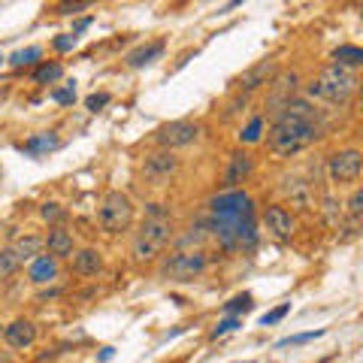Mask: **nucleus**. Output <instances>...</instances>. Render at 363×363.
<instances>
[{
  "instance_id": "f257e3e1",
  "label": "nucleus",
  "mask_w": 363,
  "mask_h": 363,
  "mask_svg": "<svg viewBox=\"0 0 363 363\" xmlns=\"http://www.w3.org/2000/svg\"><path fill=\"white\" fill-rule=\"evenodd\" d=\"M255 200L242 188L221 191L209 200V233L218 240L224 252H252L257 245V221Z\"/></svg>"
},
{
  "instance_id": "f03ea898",
  "label": "nucleus",
  "mask_w": 363,
  "mask_h": 363,
  "mask_svg": "<svg viewBox=\"0 0 363 363\" xmlns=\"http://www.w3.org/2000/svg\"><path fill=\"white\" fill-rule=\"evenodd\" d=\"M324 136V116L306 97H294L291 104L272 116L267 149L272 157H294L315 145Z\"/></svg>"
},
{
  "instance_id": "7ed1b4c3",
  "label": "nucleus",
  "mask_w": 363,
  "mask_h": 363,
  "mask_svg": "<svg viewBox=\"0 0 363 363\" xmlns=\"http://www.w3.org/2000/svg\"><path fill=\"white\" fill-rule=\"evenodd\" d=\"M357 91V76L351 70H342L336 64H327L321 73H318L309 85H306V100H324V104L333 106H345Z\"/></svg>"
},
{
  "instance_id": "20e7f679",
  "label": "nucleus",
  "mask_w": 363,
  "mask_h": 363,
  "mask_svg": "<svg viewBox=\"0 0 363 363\" xmlns=\"http://www.w3.org/2000/svg\"><path fill=\"white\" fill-rule=\"evenodd\" d=\"M169 240H173V218L169 215H145V221L133 236L130 255L136 264H149L157 255H164Z\"/></svg>"
},
{
  "instance_id": "39448f33",
  "label": "nucleus",
  "mask_w": 363,
  "mask_h": 363,
  "mask_svg": "<svg viewBox=\"0 0 363 363\" xmlns=\"http://www.w3.org/2000/svg\"><path fill=\"white\" fill-rule=\"evenodd\" d=\"M133 215H136L133 200L124 194V191H109V194L100 200L97 221H100V227H104L106 233H121V230H128V227L133 224Z\"/></svg>"
},
{
  "instance_id": "423d86ee",
  "label": "nucleus",
  "mask_w": 363,
  "mask_h": 363,
  "mask_svg": "<svg viewBox=\"0 0 363 363\" xmlns=\"http://www.w3.org/2000/svg\"><path fill=\"white\" fill-rule=\"evenodd\" d=\"M206 267H209V257H206L203 248H194V252H176L161 264V279H167V281H194L206 272Z\"/></svg>"
},
{
  "instance_id": "0eeeda50",
  "label": "nucleus",
  "mask_w": 363,
  "mask_h": 363,
  "mask_svg": "<svg viewBox=\"0 0 363 363\" xmlns=\"http://www.w3.org/2000/svg\"><path fill=\"white\" fill-rule=\"evenodd\" d=\"M360 173H363V157L357 149H339L327 157V179L336 188H357Z\"/></svg>"
},
{
  "instance_id": "6e6552de",
  "label": "nucleus",
  "mask_w": 363,
  "mask_h": 363,
  "mask_svg": "<svg viewBox=\"0 0 363 363\" xmlns=\"http://www.w3.org/2000/svg\"><path fill=\"white\" fill-rule=\"evenodd\" d=\"M200 136V124L197 121H169V124H161V128L155 130V143L161 145L164 152H173V149H182V145H191L197 143Z\"/></svg>"
},
{
  "instance_id": "1a4fd4ad",
  "label": "nucleus",
  "mask_w": 363,
  "mask_h": 363,
  "mask_svg": "<svg viewBox=\"0 0 363 363\" xmlns=\"http://www.w3.org/2000/svg\"><path fill=\"white\" fill-rule=\"evenodd\" d=\"M176 169H179V157L164 149L145 155V161H143V176L149 185H167V182L176 176Z\"/></svg>"
},
{
  "instance_id": "9d476101",
  "label": "nucleus",
  "mask_w": 363,
  "mask_h": 363,
  "mask_svg": "<svg viewBox=\"0 0 363 363\" xmlns=\"http://www.w3.org/2000/svg\"><path fill=\"white\" fill-rule=\"evenodd\" d=\"M264 224H267V233L272 236V240H279V242H291L294 233H297V218H294V212L285 209L281 203H272V206H267Z\"/></svg>"
},
{
  "instance_id": "9b49d317",
  "label": "nucleus",
  "mask_w": 363,
  "mask_h": 363,
  "mask_svg": "<svg viewBox=\"0 0 363 363\" xmlns=\"http://www.w3.org/2000/svg\"><path fill=\"white\" fill-rule=\"evenodd\" d=\"M297 82H300V76L288 70V73H281V76H272V91H269V100H267V106L272 116H279L281 109H285L291 100H294V91H297Z\"/></svg>"
},
{
  "instance_id": "f8f14e48",
  "label": "nucleus",
  "mask_w": 363,
  "mask_h": 363,
  "mask_svg": "<svg viewBox=\"0 0 363 363\" xmlns=\"http://www.w3.org/2000/svg\"><path fill=\"white\" fill-rule=\"evenodd\" d=\"M252 173H255V157L248 152H242V149H236L230 155V161H227V169H224V188L236 191Z\"/></svg>"
},
{
  "instance_id": "ddd939ff",
  "label": "nucleus",
  "mask_w": 363,
  "mask_h": 363,
  "mask_svg": "<svg viewBox=\"0 0 363 363\" xmlns=\"http://www.w3.org/2000/svg\"><path fill=\"white\" fill-rule=\"evenodd\" d=\"M276 73H279V64H276V61H269V58H267V61H257L252 70L242 73V79L236 82V88H240L242 97H248V94H252V91H257L260 85H269Z\"/></svg>"
},
{
  "instance_id": "4468645a",
  "label": "nucleus",
  "mask_w": 363,
  "mask_h": 363,
  "mask_svg": "<svg viewBox=\"0 0 363 363\" xmlns=\"http://www.w3.org/2000/svg\"><path fill=\"white\" fill-rule=\"evenodd\" d=\"M4 342L16 351H25L37 342V324L30 321V318H16L13 324L4 327Z\"/></svg>"
},
{
  "instance_id": "2eb2a0df",
  "label": "nucleus",
  "mask_w": 363,
  "mask_h": 363,
  "mask_svg": "<svg viewBox=\"0 0 363 363\" xmlns=\"http://www.w3.org/2000/svg\"><path fill=\"white\" fill-rule=\"evenodd\" d=\"M43 248H45V255H52L55 260H64V257H73L76 240H73L70 230H64V227H52L49 236L43 240Z\"/></svg>"
},
{
  "instance_id": "dca6fc26",
  "label": "nucleus",
  "mask_w": 363,
  "mask_h": 363,
  "mask_svg": "<svg viewBox=\"0 0 363 363\" xmlns=\"http://www.w3.org/2000/svg\"><path fill=\"white\" fill-rule=\"evenodd\" d=\"M73 272L76 276H82V279H94L104 272V255L97 252V248H79V252H73Z\"/></svg>"
},
{
  "instance_id": "f3484780",
  "label": "nucleus",
  "mask_w": 363,
  "mask_h": 363,
  "mask_svg": "<svg viewBox=\"0 0 363 363\" xmlns=\"http://www.w3.org/2000/svg\"><path fill=\"white\" fill-rule=\"evenodd\" d=\"M58 272H61V267L52 255H37L28 267V279L33 281V285H52V281L58 279Z\"/></svg>"
},
{
  "instance_id": "a211bd4d",
  "label": "nucleus",
  "mask_w": 363,
  "mask_h": 363,
  "mask_svg": "<svg viewBox=\"0 0 363 363\" xmlns=\"http://www.w3.org/2000/svg\"><path fill=\"white\" fill-rule=\"evenodd\" d=\"M167 52V43L164 40H149V43H143V45H136V49L128 55V67H133V70H140V67H149L155 64L161 55Z\"/></svg>"
},
{
  "instance_id": "6ab92c4d",
  "label": "nucleus",
  "mask_w": 363,
  "mask_h": 363,
  "mask_svg": "<svg viewBox=\"0 0 363 363\" xmlns=\"http://www.w3.org/2000/svg\"><path fill=\"white\" fill-rule=\"evenodd\" d=\"M291 182V185H285V194L291 197V203H297L300 209H312L315 206V188H312V182H303V179H285Z\"/></svg>"
},
{
  "instance_id": "aec40b11",
  "label": "nucleus",
  "mask_w": 363,
  "mask_h": 363,
  "mask_svg": "<svg viewBox=\"0 0 363 363\" xmlns=\"http://www.w3.org/2000/svg\"><path fill=\"white\" fill-rule=\"evenodd\" d=\"M61 145V140H58V133H33L30 140L21 145V152L25 155H30V157H43V155H49V152H55Z\"/></svg>"
},
{
  "instance_id": "412c9836",
  "label": "nucleus",
  "mask_w": 363,
  "mask_h": 363,
  "mask_svg": "<svg viewBox=\"0 0 363 363\" xmlns=\"http://www.w3.org/2000/svg\"><path fill=\"white\" fill-rule=\"evenodd\" d=\"M333 64H336V67H342V70H351V73H354L357 67L363 64V49H360V45H351V43L339 45V49L333 52Z\"/></svg>"
},
{
  "instance_id": "4be33fe9",
  "label": "nucleus",
  "mask_w": 363,
  "mask_h": 363,
  "mask_svg": "<svg viewBox=\"0 0 363 363\" xmlns=\"http://www.w3.org/2000/svg\"><path fill=\"white\" fill-rule=\"evenodd\" d=\"M13 252H16V257L21 260V264H25V260L30 264L37 255H43V236H33V233L30 236H21V240L13 245Z\"/></svg>"
},
{
  "instance_id": "5701e85b",
  "label": "nucleus",
  "mask_w": 363,
  "mask_h": 363,
  "mask_svg": "<svg viewBox=\"0 0 363 363\" xmlns=\"http://www.w3.org/2000/svg\"><path fill=\"white\" fill-rule=\"evenodd\" d=\"M61 76H64V64L61 61H43L37 70H33V82L37 85H52V82H58Z\"/></svg>"
},
{
  "instance_id": "b1692460",
  "label": "nucleus",
  "mask_w": 363,
  "mask_h": 363,
  "mask_svg": "<svg viewBox=\"0 0 363 363\" xmlns=\"http://www.w3.org/2000/svg\"><path fill=\"white\" fill-rule=\"evenodd\" d=\"M321 215L330 227H339L342 224V203H339L336 197H330V194H324L321 197Z\"/></svg>"
},
{
  "instance_id": "393cba45",
  "label": "nucleus",
  "mask_w": 363,
  "mask_h": 363,
  "mask_svg": "<svg viewBox=\"0 0 363 363\" xmlns=\"http://www.w3.org/2000/svg\"><path fill=\"white\" fill-rule=\"evenodd\" d=\"M18 269H21V260L16 257V252L13 248H4V252H0V281L13 279Z\"/></svg>"
},
{
  "instance_id": "a878e982",
  "label": "nucleus",
  "mask_w": 363,
  "mask_h": 363,
  "mask_svg": "<svg viewBox=\"0 0 363 363\" xmlns=\"http://www.w3.org/2000/svg\"><path fill=\"white\" fill-rule=\"evenodd\" d=\"M43 58V49L40 45H28V49H18L13 58H9V64L16 67V70H21V67H30V64H37Z\"/></svg>"
},
{
  "instance_id": "bb28decb",
  "label": "nucleus",
  "mask_w": 363,
  "mask_h": 363,
  "mask_svg": "<svg viewBox=\"0 0 363 363\" xmlns=\"http://www.w3.org/2000/svg\"><path fill=\"white\" fill-rule=\"evenodd\" d=\"M255 309V297L252 294H240V297H233L230 303H224V315H230V318H240V312H252Z\"/></svg>"
},
{
  "instance_id": "cd10ccee",
  "label": "nucleus",
  "mask_w": 363,
  "mask_h": 363,
  "mask_svg": "<svg viewBox=\"0 0 363 363\" xmlns=\"http://www.w3.org/2000/svg\"><path fill=\"white\" fill-rule=\"evenodd\" d=\"M260 136H264V116H255L252 121L242 128V133H240V143H245V145H255V143H260Z\"/></svg>"
},
{
  "instance_id": "c85d7f7f",
  "label": "nucleus",
  "mask_w": 363,
  "mask_h": 363,
  "mask_svg": "<svg viewBox=\"0 0 363 363\" xmlns=\"http://www.w3.org/2000/svg\"><path fill=\"white\" fill-rule=\"evenodd\" d=\"M49 97L55 100V104H61V106H73L76 104V82H67L64 88H52Z\"/></svg>"
},
{
  "instance_id": "c756f323",
  "label": "nucleus",
  "mask_w": 363,
  "mask_h": 363,
  "mask_svg": "<svg viewBox=\"0 0 363 363\" xmlns=\"http://www.w3.org/2000/svg\"><path fill=\"white\" fill-rule=\"evenodd\" d=\"M360 212H363V191L354 188L351 191V197H348V221L360 224Z\"/></svg>"
},
{
  "instance_id": "7c9ffc66",
  "label": "nucleus",
  "mask_w": 363,
  "mask_h": 363,
  "mask_svg": "<svg viewBox=\"0 0 363 363\" xmlns=\"http://www.w3.org/2000/svg\"><path fill=\"white\" fill-rule=\"evenodd\" d=\"M236 327H242V318H230V315H224L218 324L212 327V339H218V336H224V333H230V330H236Z\"/></svg>"
},
{
  "instance_id": "2f4dec72",
  "label": "nucleus",
  "mask_w": 363,
  "mask_h": 363,
  "mask_svg": "<svg viewBox=\"0 0 363 363\" xmlns=\"http://www.w3.org/2000/svg\"><path fill=\"white\" fill-rule=\"evenodd\" d=\"M43 218L52 221L55 227H61V221L67 218V209L61 206V203H45V206H43Z\"/></svg>"
},
{
  "instance_id": "473e14b6",
  "label": "nucleus",
  "mask_w": 363,
  "mask_h": 363,
  "mask_svg": "<svg viewBox=\"0 0 363 363\" xmlns=\"http://www.w3.org/2000/svg\"><path fill=\"white\" fill-rule=\"evenodd\" d=\"M324 336V330H309V333H297V336H288V339H279L276 348H288V345H303V342H312V339Z\"/></svg>"
},
{
  "instance_id": "72a5a7b5",
  "label": "nucleus",
  "mask_w": 363,
  "mask_h": 363,
  "mask_svg": "<svg viewBox=\"0 0 363 363\" xmlns=\"http://www.w3.org/2000/svg\"><path fill=\"white\" fill-rule=\"evenodd\" d=\"M288 312H291V303H281V306H276V309H272V312L260 315V324H264V327H269V324H279V321H281V318H285Z\"/></svg>"
},
{
  "instance_id": "f704fd0d",
  "label": "nucleus",
  "mask_w": 363,
  "mask_h": 363,
  "mask_svg": "<svg viewBox=\"0 0 363 363\" xmlns=\"http://www.w3.org/2000/svg\"><path fill=\"white\" fill-rule=\"evenodd\" d=\"M76 43H79L76 33H61V37H55V40H52V45H55L58 52H73V49H76Z\"/></svg>"
},
{
  "instance_id": "c9c22d12",
  "label": "nucleus",
  "mask_w": 363,
  "mask_h": 363,
  "mask_svg": "<svg viewBox=\"0 0 363 363\" xmlns=\"http://www.w3.org/2000/svg\"><path fill=\"white\" fill-rule=\"evenodd\" d=\"M109 104V94H106V91H100V94H91L88 100H85V106L91 109V112H97V109H104Z\"/></svg>"
},
{
  "instance_id": "e433bc0d",
  "label": "nucleus",
  "mask_w": 363,
  "mask_h": 363,
  "mask_svg": "<svg viewBox=\"0 0 363 363\" xmlns=\"http://www.w3.org/2000/svg\"><path fill=\"white\" fill-rule=\"evenodd\" d=\"M88 4H61L58 6V16H76V13H85Z\"/></svg>"
},
{
  "instance_id": "4c0bfd02",
  "label": "nucleus",
  "mask_w": 363,
  "mask_h": 363,
  "mask_svg": "<svg viewBox=\"0 0 363 363\" xmlns=\"http://www.w3.org/2000/svg\"><path fill=\"white\" fill-rule=\"evenodd\" d=\"M55 297H61V288H52V291H43V294H40V303H45V300H55Z\"/></svg>"
},
{
  "instance_id": "58836bf2",
  "label": "nucleus",
  "mask_w": 363,
  "mask_h": 363,
  "mask_svg": "<svg viewBox=\"0 0 363 363\" xmlns=\"http://www.w3.org/2000/svg\"><path fill=\"white\" fill-rule=\"evenodd\" d=\"M88 25H91V16H88V18H79V21H76V28H73V33L79 37V33H82V30H85Z\"/></svg>"
},
{
  "instance_id": "ea45409f",
  "label": "nucleus",
  "mask_w": 363,
  "mask_h": 363,
  "mask_svg": "<svg viewBox=\"0 0 363 363\" xmlns=\"http://www.w3.org/2000/svg\"><path fill=\"white\" fill-rule=\"evenodd\" d=\"M112 354H116V348H104V351H100V357H97V363H106Z\"/></svg>"
},
{
  "instance_id": "a19ab883",
  "label": "nucleus",
  "mask_w": 363,
  "mask_h": 363,
  "mask_svg": "<svg viewBox=\"0 0 363 363\" xmlns=\"http://www.w3.org/2000/svg\"><path fill=\"white\" fill-rule=\"evenodd\" d=\"M0 363H13V357H9V351H0Z\"/></svg>"
},
{
  "instance_id": "79ce46f5",
  "label": "nucleus",
  "mask_w": 363,
  "mask_h": 363,
  "mask_svg": "<svg viewBox=\"0 0 363 363\" xmlns=\"http://www.w3.org/2000/svg\"><path fill=\"white\" fill-rule=\"evenodd\" d=\"M318 363H333V360H330V357H324V360H318Z\"/></svg>"
},
{
  "instance_id": "37998d69",
  "label": "nucleus",
  "mask_w": 363,
  "mask_h": 363,
  "mask_svg": "<svg viewBox=\"0 0 363 363\" xmlns=\"http://www.w3.org/2000/svg\"><path fill=\"white\" fill-rule=\"evenodd\" d=\"M0 64H4V55H0Z\"/></svg>"
},
{
  "instance_id": "c03bdc74",
  "label": "nucleus",
  "mask_w": 363,
  "mask_h": 363,
  "mask_svg": "<svg viewBox=\"0 0 363 363\" xmlns=\"http://www.w3.org/2000/svg\"><path fill=\"white\" fill-rule=\"evenodd\" d=\"M0 333H4V327H0Z\"/></svg>"
}]
</instances>
